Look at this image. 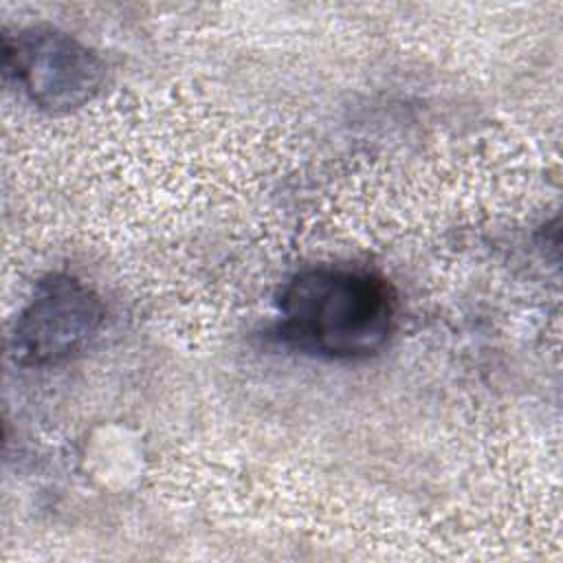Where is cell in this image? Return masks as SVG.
Instances as JSON below:
<instances>
[{
    "mask_svg": "<svg viewBox=\"0 0 563 563\" xmlns=\"http://www.w3.org/2000/svg\"><path fill=\"white\" fill-rule=\"evenodd\" d=\"M4 70L42 110L70 112L103 86L101 57L66 31L29 26L4 37Z\"/></svg>",
    "mask_w": 563,
    "mask_h": 563,
    "instance_id": "2",
    "label": "cell"
},
{
    "mask_svg": "<svg viewBox=\"0 0 563 563\" xmlns=\"http://www.w3.org/2000/svg\"><path fill=\"white\" fill-rule=\"evenodd\" d=\"M277 308V332L288 345L336 361L378 354L396 325L389 284L363 268L301 271L282 288Z\"/></svg>",
    "mask_w": 563,
    "mask_h": 563,
    "instance_id": "1",
    "label": "cell"
},
{
    "mask_svg": "<svg viewBox=\"0 0 563 563\" xmlns=\"http://www.w3.org/2000/svg\"><path fill=\"white\" fill-rule=\"evenodd\" d=\"M101 299L70 275H51L37 284L18 317L11 352L20 365H57L73 358L97 336L103 323Z\"/></svg>",
    "mask_w": 563,
    "mask_h": 563,
    "instance_id": "3",
    "label": "cell"
}]
</instances>
